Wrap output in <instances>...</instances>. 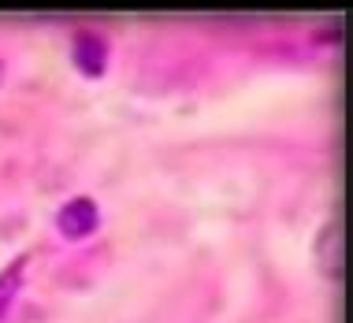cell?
Listing matches in <instances>:
<instances>
[{
	"label": "cell",
	"instance_id": "cell-2",
	"mask_svg": "<svg viewBox=\"0 0 353 323\" xmlns=\"http://www.w3.org/2000/svg\"><path fill=\"white\" fill-rule=\"evenodd\" d=\"M312 249H316L320 271L327 275V279H342V220L339 216H327V220L320 223Z\"/></svg>",
	"mask_w": 353,
	"mask_h": 323
},
{
	"label": "cell",
	"instance_id": "cell-5",
	"mask_svg": "<svg viewBox=\"0 0 353 323\" xmlns=\"http://www.w3.org/2000/svg\"><path fill=\"white\" fill-rule=\"evenodd\" d=\"M4 71H8V63H4V60H0V79H4Z\"/></svg>",
	"mask_w": 353,
	"mask_h": 323
},
{
	"label": "cell",
	"instance_id": "cell-3",
	"mask_svg": "<svg viewBox=\"0 0 353 323\" xmlns=\"http://www.w3.org/2000/svg\"><path fill=\"white\" fill-rule=\"evenodd\" d=\"M101 220V208L93 197H85V194H74L68 197V201L60 205V212H56V223H60V231L63 234H71V238H82V234H90L93 227H97Z\"/></svg>",
	"mask_w": 353,
	"mask_h": 323
},
{
	"label": "cell",
	"instance_id": "cell-4",
	"mask_svg": "<svg viewBox=\"0 0 353 323\" xmlns=\"http://www.w3.org/2000/svg\"><path fill=\"white\" fill-rule=\"evenodd\" d=\"M23 264H26V256H15V260L8 264L4 271H0V312L8 309V301H12V293L19 290V275H23Z\"/></svg>",
	"mask_w": 353,
	"mask_h": 323
},
{
	"label": "cell",
	"instance_id": "cell-1",
	"mask_svg": "<svg viewBox=\"0 0 353 323\" xmlns=\"http://www.w3.org/2000/svg\"><path fill=\"white\" fill-rule=\"evenodd\" d=\"M71 60L79 63V71L85 74H101L104 63H108V37L93 26H82L71 37Z\"/></svg>",
	"mask_w": 353,
	"mask_h": 323
}]
</instances>
